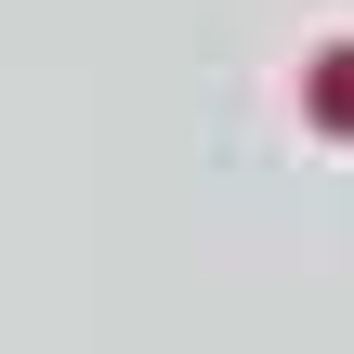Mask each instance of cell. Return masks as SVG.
<instances>
[{"label":"cell","instance_id":"6da1fadb","mask_svg":"<svg viewBox=\"0 0 354 354\" xmlns=\"http://www.w3.org/2000/svg\"><path fill=\"white\" fill-rule=\"evenodd\" d=\"M302 105H315V131H342V145H354V39L302 66Z\"/></svg>","mask_w":354,"mask_h":354}]
</instances>
